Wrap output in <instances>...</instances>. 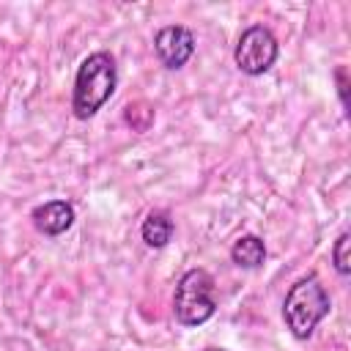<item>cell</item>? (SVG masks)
<instances>
[{
    "instance_id": "obj_1",
    "label": "cell",
    "mask_w": 351,
    "mask_h": 351,
    "mask_svg": "<svg viewBox=\"0 0 351 351\" xmlns=\"http://www.w3.org/2000/svg\"><path fill=\"white\" fill-rule=\"evenodd\" d=\"M118 85V71L115 60L110 52H93L88 55L74 77V96H71V110L80 121L93 118L115 93Z\"/></svg>"
},
{
    "instance_id": "obj_2",
    "label": "cell",
    "mask_w": 351,
    "mask_h": 351,
    "mask_svg": "<svg viewBox=\"0 0 351 351\" xmlns=\"http://www.w3.org/2000/svg\"><path fill=\"white\" fill-rule=\"evenodd\" d=\"M329 307H332V302H329L326 288L321 285V280L315 274H307V277L296 280L291 285V291L285 293L282 318L296 340H307L313 335V329L318 326V321L329 313Z\"/></svg>"
},
{
    "instance_id": "obj_3",
    "label": "cell",
    "mask_w": 351,
    "mask_h": 351,
    "mask_svg": "<svg viewBox=\"0 0 351 351\" xmlns=\"http://www.w3.org/2000/svg\"><path fill=\"white\" fill-rule=\"evenodd\" d=\"M217 310L214 299V280L206 269H189L181 274L176 293H173V313L176 321L184 326L206 324Z\"/></svg>"
},
{
    "instance_id": "obj_4",
    "label": "cell",
    "mask_w": 351,
    "mask_h": 351,
    "mask_svg": "<svg viewBox=\"0 0 351 351\" xmlns=\"http://www.w3.org/2000/svg\"><path fill=\"white\" fill-rule=\"evenodd\" d=\"M280 55V44L274 38V33L263 25H252L247 27L241 36H239V44L233 49V60L236 66L250 74V77H258V74H266L274 60Z\"/></svg>"
},
{
    "instance_id": "obj_5",
    "label": "cell",
    "mask_w": 351,
    "mask_h": 351,
    "mask_svg": "<svg viewBox=\"0 0 351 351\" xmlns=\"http://www.w3.org/2000/svg\"><path fill=\"white\" fill-rule=\"evenodd\" d=\"M154 49L165 69H181L195 55V36L184 25H167L154 36Z\"/></svg>"
},
{
    "instance_id": "obj_6",
    "label": "cell",
    "mask_w": 351,
    "mask_h": 351,
    "mask_svg": "<svg viewBox=\"0 0 351 351\" xmlns=\"http://www.w3.org/2000/svg\"><path fill=\"white\" fill-rule=\"evenodd\" d=\"M33 225L44 236H60L74 225V206L66 200H47L33 208Z\"/></svg>"
},
{
    "instance_id": "obj_7",
    "label": "cell",
    "mask_w": 351,
    "mask_h": 351,
    "mask_svg": "<svg viewBox=\"0 0 351 351\" xmlns=\"http://www.w3.org/2000/svg\"><path fill=\"white\" fill-rule=\"evenodd\" d=\"M263 258H266V244L255 233L239 236L233 241V247H230V261L236 266H241V269H258L263 263Z\"/></svg>"
},
{
    "instance_id": "obj_8",
    "label": "cell",
    "mask_w": 351,
    "mask_h": 351,
    "mask_svg": "<svg viewBox=\"0 0 351 351\" xmlns=\"http://www.w3.org/2000/svg\"><path fill=\"white\" fill-rule=\"evenodd\" d=\"M173 230H176V225H173V219H170L167 211H151V214L143 219V228H140L143 241H145L148 247H154V250L167 247V241L173 239Z\"/></svg>"
},
{
    "instance_id": "obj_9",
    "label": "cell",
    "mask_w": 351,
    "mask_h": 351,
    "mask_svg": "<svg viewBox=\"0 0 351 351\" xmlns=\"http://www.w3.org/2000/svg\"><path fill=\"white\" fill-rule=\"evenodd\" d=\"M348 247H351V233H348V230H343V233L337 236L335 247H332V263H335L337 274H343V277H348V274H351V258H348Z\"/></svg>"
},
{
    "instance_id": "obj_10",
    "label": "cell",
    "mask_w": 351,
    "mask_h": 351,
    "mask_svg": "<svg viewBox=\"0 0 351 351\" xmlns=\"http://www.w3.org/2000/svg\"><path fill=\"white\" fill-rule=\"evenodd\" d=\"M335 77H337V93H340V104H343V107H348V71H346V66H337Z\"/></svg>"
},
{
    "instance_id": "obj_11",
    "label": "cell",
    "mask_w": 351,
    "mask_h": 351,
    "mask_svg": "<svg viewBox=\"0 0 351 351\" xmlns=\"http://www.w3.org/2000/svg\"><path fill=\"white\" fill-rule=\"evenodd\" d=\"M206 351H222V348H206Z\"/></svg>"
}]
</instances>
